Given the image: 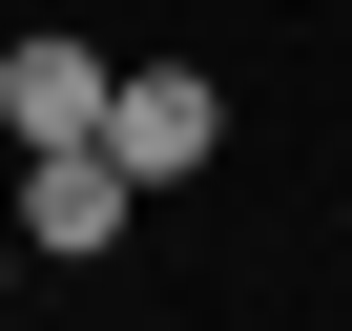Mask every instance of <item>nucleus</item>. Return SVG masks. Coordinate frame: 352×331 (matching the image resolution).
I'll list each match as a JSON object with an SVG mask.
<instances>
[{"mask_svg":"<svg viewBox=\"0 0 352 331\" xmlns=\"http://www.w3.org/2000/svg\"><path fill=\"white\" fill-rule=\"evenodd\" d=\"M208 145H228V83L208 62H124L104 83V166H124V187H187Z\"/></svg>","mask_w":352,"mask_h":331,"instance_id":"nucleus-1","label":"nucleus"},{"mask_svg":"<svg viewBox=\"0 0 352 331\" xmlns=\"http://www.w3.org/2000/svg\"><path fill=\"white\" fill-rule=\"evenodd\" d=\"M124 207H145V187H124L104 145H21V249H42V269H83V249H124Z\"/></svg>","mask_w":352,"mask_h":331,"instance_id":"nucleus-2","label":"nucleus"},{"mask_svg":"<svg viewBox=\"0 0 352 331\" xmlns=\"http://www.w3.org/2000/svg\"><path fill=\"white\" fill-rule=\"evenodd\" d=\"M104 42H0V124H21V145H104Z\"/></svg>","mask_w":352,"mask_h":331,"instance_id":"nucleus-3","label":"nucleus"}]
</instances>
